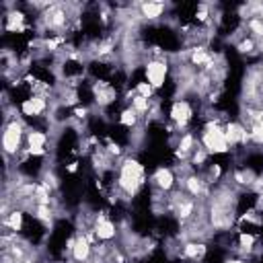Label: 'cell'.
Segmentation results:
<instances>
[{"instance_id": "cell-1", "label": "cell", "mask_w": 263, "mask_h": 263, "mask_svg": "<svg viewBox=\"0 0 263 263\" xmlns=\"http://www.w3.org/2000/svg\"><path fill=\"white\" fill-rule=\"evenodd\" d=\"M238 195L240 191L234 189L226 179H222L218 185L212 187L208 199H205V216L208 222L216 232H232L234 224L238 220Z\"/></svg>"}, {"instance_id": "cell-2", "label": "cell", "mask_w": 263, "mask_h": 263, "mask_svg": "<svg viewBox=\"0 0 263 263\" xmlns=\"http://www.w3.org/2000/svg\"><path fill=\"white\" fill-rule=\"evenodd\" d=\"M146 181H148V177H146L144 164L127 150V154L117 160L115 181L109 187V191L115 193L119 197V201H132L136 195H140Z\"/></svg>"}, {"instance_id": "cell-3", "label": "cell", "mask_w": 263, "mask_h": 263, "mask_svg": "<svg viewBox=\"0 0 263 263\" xmlns=\"http://www.w3.org/2000/svg\"><path fill=\"white\" fill-rule=\"evenodd\" d=\"M27 129H29V125L18 111L8 121H2V154L16 160L25 148Z\"/></svg>"}, {"instance_id": "cell-4", "label": "cell", "mask_w": 263, "mask_h": 263, "mask_svg": "<svg viewBox=\"0 0 263 263\" xmlns=\"http://www.w3.org/2000/svg\"><path fill=\"white\" fill-rule=\"evenodd\" d=\"M144 70V80L158 92L164 88L168 76H171V55L168 58H148L142 66Z\"/></svg>"}, {"instance_id": "cell-5", "label": "cell", "mask_w": 263, "mask_h": 263, "mask_svg": "<svg viewBox=\"0 0 263 263\" xmlns=\"http://www.w3.org/2000/svg\"><path fill=\"white\" fill-rule=\"evenodd\" d=\"M193 117H195V107H193V103L189 99L177 97L171 103V107H168V121L177 129V134L187 132L191 121H193Z\"/></svg>"}, {"instance_id": "cell-6", "label": "cell", "mask_w": 263, "mask_h": 263, "mask_svg": "<svg viewBox=\"0 0 263 263\" xmlns=\"http://www.w3.org/2000/svg\"><path fill=\"white\" fill-rule=\"evenodd\" d=\"M51 109H53V103H49V95H35V92H29L18 105V113L23 115L25 121L41 119L45 117L47 111L51 113Z\"/></svg>"}, {"instance_id": "cell-7", "label": "cell", "mask_w": 263, "mask_h": 263, "mask_svg": "<svg viewBox=\"0 0 263 263\" xmlns=\"http://www.w3.org/2000/svg\"><path fill=\"white\" fill-rule=\"evenodd\" d=\"M92 232H95V236H97L99 242H113L119 236V226L113 222V218L109 216L107 210H99L95 214Z\"/></svg>"}, {"instance_id": "cell-8", "label": "cell", "mask_w": 263, "mask_h": 263, "mask_svg": "<svg viewBox=\"0 0 263 263\" xmlns=\"http://www.w3.org/2000/svg\"><path fill=\"white\" fill-rule=\"evenodd\" d=\"M150 189L160 191V193H171L173 189H177V175L173 171V166H156L148 179Z\"/></svg>"}, {"instance_id": "cell-9", "label": "cell", "mask_w": 263, "mask_h": 263, "mask_svg": "<svg viewBox=\"0 0 263 263\" xmlns=\"http://www.w3.org/2000/svg\"><path fill=\"white\" fill-rule=\"evenodd\" d=\"M136 8H138V14L144 23H158L164 18L171 4L160 2V0H146V2H136Z\"/></svg>"}, {"instance_id": "cell-10", "label": "cell", "mask_w": 263, "mask_h": 263, "mask_svg": "<svg viewBox=\"0 0 263 263\" xmlns=\"http://www.w3.org/2000/svg\"><path fill=\"white\" fill-rule=\"evenodd\" d=\"M177 257L181 261H189V263H203V259L208 257V242H201V240H181Z\"/></svg>"}, {"instance_id": "cell-11", "label": "cell", "mask_w": 263, "mask_h": 263, "mask_svg": "<svg viewBox=\"0 0 263 263\" xmlns=\"http://www.w3.org/2000/svg\"><path fill=\"white\" fill-rule=\"evenodd\" d=\"M49 144V134H45V129H37V127H29L27 129V138H25V148L29 150H39L45 148ZM49 150V148H47Z\"/></svg>"}, {"instance_id": "cell-12", "label": "cell", "mask_w": 263, "mask_h": 263, "mask_svg": "<svg viewBox=\"0 0 263 263\" xmlns=\"http://www.w3.org/2000/svg\"><path fill=\"white\" fill-rule=\"evenodd\" d=\"M25 214L21 208H14L6 218H2V228L4 230H10V232H16V234H23L25 230Z\"/></svg>"}, {"instance_id": "cell-13", "label": "cell", "mask_w": 263, "mask_h": 263, "mask_svg": "<svg viewBox=\"0 0 263 263\" xmlns=\"http://www.w3.org/2000/svg\"><path fill=\"white\" fill-rule=\"evenodd\" d=\"M117 123L121 125V127H125V129H134V127H138V125H142L144 123V119L132 109V107H123L121 111H119V117H117Z\"/></svg>"}, {"instance_id": "cell-14", "label": "cell", "mask_w": 263, "mask_h": 263, "mask_svg": "<svg viewBox=\"0 0 263 263\" xmlns=\"http://www.w3.org/2000/svg\"><path fill=\"white\" fill-rule=\"evenodd\" d=\"M234 49H236L238 55H245V58H249V55H259L257 41H255L253 37H249V35H245V37H240L238 41H234Z\"/></svg>"}, {"instance_id": "cell-15", "label": "cell", "mask_w": 263, "mask_h": 263, "mask_svg": "<svg viewBox=\"0 0 263 263\" xmlns=\"http://www.w3.org/2000/svg\"><path fill=\"white\" fill-rule=\"evenodd\" d=\"M152 101H154V99H144V97H140V95H134L132 101L127 103V107H132L142 119H146L148 113H150V109H152Z\"/></svg>"}, {"instance_id": "cell-16", "label": "cell", "mask_w": 263, "mask_h": 263, "mask_svg": "<svg viewBox=\"0 0 263 263\" xmlns=\"http://www.w3.org/2000/svg\"><path fill=\"white\" fill-rule=\"evenodd\" d=\"M210 158H212V156H210L201 146H197V148H195V152L191 154L189 164L193 166V171H197V173H199V171H203V168L210 164Z\"/></svg>"}, {"instance_id": "cell-17", "label": "cell", "mask_w": 263, "mask_h": 263, "mask_svg": "<svg viewBox=\"0 0 263 263\" xmlns=\"http://www.w3.org/2000/svg\"><path fill=\"white\" fill-rule=\"evenodd\" d=\"M134 90H136V95H140V97H144V99H156V90H154L146 80H138V82L134 84Z\"/></svg>"}, {"instance_id": "cell-18", "label": "cell", "mask_w": 263, "mask_h": 263, "mask_svg": "<svg viewBox=\"0 0 263 263\" xmlns=\"http://www.w3.org/2000/svg\"><path fill=\"white\" fill-rule=\"evenodd\" d=\"M222 263H251V261H249V259H240V257H234V255H232V257H226Z\"/></svg>"}, {"instance_id": "cell-19", "label": "cell", "mask_w": 263, "mask_h": 263, "mask_svg": "<svg viewBox=\"0 0 263 263\" xmlns=\"http://www.w3.org/2000/svg\"><path fill=\"white\" fill-rule=\"evenodd\" d=\"M66 171H68V173H76V171H78V162H76V160H74V162H68V164H66Z\"/></svg>"}]
</instances>
